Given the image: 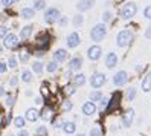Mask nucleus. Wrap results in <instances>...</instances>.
<instances>
[{
	"mask_svg": "<svg viewBox=\"0 0 151 136\" xmlns=\"http://www.w3.org/2000/svg\"><path fill=\"white\" fill-rule=\"evenodd\" d=\"M105 35H107V28H105V25L104 23H98L95 25L92 31H90V38L93 41H102L105 38Z\"/></svg>",
	"mask_w": 151,
	"mask_h": 136,
	"instance_id": "obj_1",
	"label": "nucleus"
},
{
	"mask_svg": "<svg viewBox=\"0 0 151 136\" xmlns=\"http://www.w3.org/2000/svg\"><path fill=\"white\" fill-rule=\"evenodd\" d=\"M137 12V6L136 3H133V2H128L122 6V9H121V19L122 20H130L133 15H136Z\"/></svg>",
	"mask_w": 151,
	"mask_h": 136,
	"instance_id": "obj_2",
	"label": "nucleus"
},
{
	"mask_svg": "<svg viewBox=\"0 0 151 136\" xmlns=\"http://www.w3.org/2000/svg\"><path fill=\"white\" fill-rule=\"evenodd\" d=\"M131 40H133V32L128 31V29H124V31H121L118 34L116 44L119 48H125V46H128V44L131 43Z\"/></svg>",
	"mask_w": 151,
	"mask_h": 136,
	"instance_id": "obj_3",
	"label": "nucleus"
},
{
	"mask_svg": "<svg viewBox=\"0 0 151 136\" xmlns=\"http://www.w3.org/2000/svg\"><path fill=\"white\" fill-rule=\"evenodd\" d=\"M60 17H61V14H60V11L57 9V8H49V9L44 11V22L49 23V25L58 22Z\"/></svg>",
	"mask_w": 151,
	"mask_h": 136,
	"instance_id": "obj_4",
	"label": "nucleus"
},
{
	"mask_svg": "<svg viewBox=\"0 0 151 136\" xmlns=\"http://www.w3.org/2000/svg\"><path fill=\"white\" fill-rule=\"evenodd\" d=\"M104 83H105V75L104 74H93L92 77H90V86L93 87V89H99L101 86H104Z\"/></svg>",
	"mask_w": 151,
	"mask_h": 136,
	"instance_id": "obj_5",
	"label": "nucleus"
},
{
	"mask_svg": "<svg viewBox=\"0 0 151 136\" xmlns=\"http://www.w3.org/2000/svg\"><path fill=\"white\" fill-rule=\"evenodd\" d=\"M3 44L6 49H15L17 46H19V37L14 34H8L5 40H3Z\"/></svg>",
	"mask_w": 151,
	"mask_h": 136,
	"instance_id": "obj_6",
	"label": "nucleus"
},
{
	"mask_svg": "<svg viewBox=\"0 0 151 136\" xmlns=\"http://www.w3.org/2000/svg\"><path fill=\"white\" fill-rule=\"evenodd\" d=\"M102 55V49L98 46V44H95V46H90L87 51V57L88 60H92V61H96V60H99Z\"/></svg>",
	"mask_w": 151,
	"mask_h": 136,
	"instance_id": "obj_7",
	"label": "nucleus"
},
{
	"mask_svg": "<svg viewBox=\"0 0 151 136\" xmlns=\"http://www.w3.org/2000/svg\"><path fill=\"white\" fill-rule=\"evenodd\" d=\"M127 80H128L127 72H125V70H119V72H116V74H114L113 83H114V86H124V84L127 83Z\"/></svg>",
	"mask_w": 151,
	"mask_h": 136,
	"instance_id": "obj_8",
	"label": "nucleus"
},
{
	"mask_svg": "<svg viewBox=\"0 0 151 136\" xmlns=\"http://www.w3.org/2000/svg\"><path fill=\"white\" fill-rule=\"evenodd\" d=\"M93 6H95V0H79V2L76 3V9L84 12V11L92 9Z\"/></svg>",
	"mask_w": 151,
	"mask_h": 136,
	"instance_id": "obj_9",
	"label": "nucleus"
},
{
	"mask_svg": "<svg viewBox=\"0 0 151 136\" xmlns=\"http://www.w3.org/2000/svg\"><path fill=\"white\" fill-rule=\"evenodd\" d=\"M79 43H81V38H79V34L78 32H72V34H69V37H67V46L69 48H76L79 46Z\"/></svg>",
	"mask_w": 151,
	"mask_h": 136,
	"instance_id": "obj_10",
	"label": "nucleus"
},
{
	"mask_svg": "<svg viewBox=\"0 0 151 136\" xmlns=\"http://www.w3.org/2000/svg\"><path fill=\"white\" fill-rule=\"evenodd\" d=\"M133 119H134V110H133V109H128V110L124 113V116H122V125L124 127H130Z\"/></svg>",
	"mask_w": 151,
	"mask_h": 136,
	"instance_id": "obj_11",
	"label": "nucleus"
},
{
	"mask_svg": "<svg viewBox=\"0 0 151 136\" xmlns=\"http://www.w3.org/2000/svg\"><path fill=\"white\" fill-rule=\"evenodd\" d=\"M81 110L86 116H92L95 112H96V104L92 103V101H88V103H84L83 107H81Z\"/></svg>",
	"mask_w": 151,
	"mask_h": 136,
	"instance_id": "obj_12",
	"label": "nucleus"
},
{
	"mask_svg": "<svg viewBox=\"0 0 151 136\" xmlns=\"http://www.w3.org/2000/svg\"><path fill=\"white\" fill-rule=\"evenodd\" d=\"M67 51L66 49H57L54 52V61L55 63H64L67 60Z\"/></svg>",
	"mask_w": 151,
	"mask_h": 136,
	"instance_id": "obj_13",
	"label": "nucleus"
},
{
	"mask_svg": "<svg viewBox=\"0 0 151 136\" xmlns=\"http://www.w3.org/2000/svg\"><path fill=\"white\" fill-rule=\"evenodd\" d=\"M118 64V57L114 52H109L107 57H105V66H107L109 69H113L114 66Z\"/></svg>",
	"mask_w": 151,
	"mask_h": 136,
	"instance_id": "obj_14",
	"label": "nucleus"
},
{
	"mask_svg": "<svg viewBox=\"0 0 151 136\" xmlns=\"http://www.w3.org/2000/svg\"><path fill=\"white\" fill-rule=\"evenodd\" d=\"M83 67V60H81V57H75V58H72L69 61V70H73V72H76V70H79Z\"/></svg>",
	"mask_w": 151,
	"mask_h": 136,
	"instance_id": "obj_15",
	"label": "nucleus"
},
{
	"mask_svg": "<svg viewBox=\"0 0 151 136\" xmlns=\"http://www.w3.org/2000/svg\"><path fill=\"white\" fill-rule=\"evenodd\" d=\"M38 118H40V113L37 112V109H28V110H26V113H24V119H26V121L34 122V121H37Z\"/></svg>",
	"mask_w": 151,
	"mask_h": 136,
	"instance_id": "obj_16",
	"label": "nucleus"
},
{
	"mask_svg": "<svg viewBox=\"0 0 151 136\" xmlns=\"http://www.w3.org/2000/svg\"><path fill=\"white\" fill-rule=\"evenodd\" d=\"M72 84H73V87H81V86H84V84H86V75H84V74L75 75L73 80H72Z\"/></svg>",
	"mask_w": 151,
	"mask_h": 136,
	"instance_id": "obj_17",
	"label": "nucleus"
},
{
	"mask_svg": "<svg viewBox=\"0 0 151 136\" xmlns=\"http://www.w3.org/2000/svg\"><path fill=\"white\" fill-rule=\"evenodd\" d=\"M32 29H34V26H31V25L22 28V31H20V38H22V40H28L31 35H32Z\"/></svg>",
	"mask_w": 151,
	"mask_h": 136,
	"instance_id": "obj_18",
	"label": "nucleus"
},
{
	"mask_svg": "<svg viewBox=\"0 0 151 136\" xmlns=\"http://www.w3.org/2000/svg\"><path fill=\"white\" fill-rule=\"evenodd\" d=\"M142 90L144 92H150L151 90V72H148L144 78V81H142Z\"/></svg>",
	"mask_w": 151,
	"mask_h": 136,
	"instance_id": "obj_19",
	"label": "nucleus"
},
{
	"mask_svg": "<svg viewBox=\"0 0 151 136\" xmlns=\"http://www.w3.org/2000/svg\"><path fill=\"white\" fill-rule=\"evenodd\" d=\"M52 113H54V112H52V109L44 107L43 110H41V113H40V118H41L43 121H49L50 118H52Z\"/></svg>",
	"mask_w": 151,
	"mask_h": 136,
	"instance_id": "obj_20",
	"label": "nucleus"
},
{
	"mask_svg": "<svg viewBox=\"0 0 151 136\" xmlns=\"http://www.w3.org/2000/svg\"><path fill=\"white\" fill-rule=\"evenodd\" d=\"M63 130H64V133H67V135H72V133H75V130H76V125H75V122H64Z\"/></svg>",
	"mask_w": 151,
	"mask_h": 136,
	"instance_id": "obj_21",
	"label": "nucleus"
},
{
	"mask_svg": "<svg viewBox=\"0 0 151 136\" xmlns=\"http://www.w3.org/2000/svg\"><path fill=\"white\" fill-rule=\"evenodd\" d=\"M20 77H22L23 83H31V81H32V72L28 70V69H23V72H22Z\"/></svg>",
	"mask_w": 151,
	"mask_h": 136,
	"instance_id": "obj_22",
	"label": "nucleus"
},
{
	"mask_svg": "<svg viewBox=\"0 0 151 136\" xmlns=\"http://www.w3.org/2000/svg\"><path fill=\"white\" fill-rule=\"evenodd\" d=\"M34 15H35V11L32 9V8H24V9L22 11V17H23V19H28V20H31Z\"/></svg>",
	"mask_w": 151,
	"mask_h": 136,
	"instance_id": "obj_23",
	"label": "nucleus"
},
{
	"mask_svg": "<svg viewBox=\"0 0 151 136\" xmlns=\"http://www.w3.org/2000/svg\"><path fill=\"white\" fill-rule=\"evenodd\" d=\"M44 8H46V2H44V0H35L32 9H34V11H35V9L40 11V9H44Z\"/></svg>",
	"mask_w": 151,
	"mask_h": 136,
	"instance_id": "obj_24",
	"label": "nucleus"
},
{
	"mask_svg": "<svg viewBox=\"0 0 151 136\" xmlns=\"http://www.w3.org/2000/svg\"><path fill=\"white\" fill-rule=\"evenodd\" d=\"M32 70L35 72V74H41V72H43V63H40V61H34Z\"/></svg>",
	"mask_w": 151,
	"mask_h": 136,
	"instance_id": "obj_25",
	"label": "nucleus"
},
{
	"mask_svg": "<svg viewBox=\"0 0 151 136\" xmlns=\"http://www.w3.org/2000/svg\"><path fill=\"white\" fill-rule=\"evenodd\" d=\"M90 99H92V103L93 101H101V99H102V93L99 92V90H95V92L90 93Z\"/></svg>",
	"mask_w": 151,
	"mask_h": 136,
	"instance_id": "obj_26",
	"label": "nucleus"
},
{
	"mask_svg": "<svg viewBox=\"0 0 151 136\" xmlns=\"http://www.w3.org/2000/svg\"><path fill=\"white\" fill-rule=\"evenodd\" d=\"M14 124H15V127H19V129H23L24 127V118L23 116H17L14 119Z\"/></svg>",
	"mask_w": 151,
	"mask_h": 136,
	"instance_id": "obj_27",
	"label": "nucleus"
},
{
	"mask_svg": "<svg viewBox=\"0 0 151 136\" xmlns=\"http://www.w3.org/2000/svg\"><path fill=\"white\" fill-rule=\"evenodd\" d=\"M57 69H58V63H55V61H50L49 64L46 66V70L50 72V74H52V72H55Z\"/></svg>",
	"mask_w": 151,
	"mask_h": 136,
	"instance_id": "obj_28",
	"label": "nucleus"
},
{
	"mask_svg": "<svg viewBox=\"0 0 151 136\" xmlns=\"http://www.w3.org/2000/svg\"><path fill=\"white\" fill-rule=\"evenodd\" d=\"M127 96H128V101H133L136 98V89L134 87H130L128 92H127Z\"/></svg>",
	"mask_w": 151,
	"mask_h": 136,
	"instance_id": "obj_29",
	"label": "nucleus"
},
{
	"mask_svg": "<svg viewBox=\"0 0 151 136\" xmlns=\"http://www.w3.org/2000/svg\"><path fill=\"white\" fill-rule=\"evenodd\" d=\"M83 20H84V19H83V15H81V14L75 15V17H73V26H79V25L83 23Z\"/></svg>",
	"mask_w": 151,
	"mask_h": 136,
	"instance_id": "obj_30",
	"label": "nucleus"
},
{
	"mask_svg": "<svg viewBox=\"0 0 151 136\" xmlns=\"http://www.w3.org/2000/svg\"><path fill=\"white\" fill-rule=\"evenodd\" d=\"M8 66H9L11 69H15V67H17V58H15L14 55L8 60Z\"/></svg>",
	"mask_w": 151,
	"mask_h": 136,
	"instance_id": "obj_31",
	"label": "nucleus"
},
{
	"mask_svg": "<svg viewBox=\"0 0 151 136\" xmlns=\"http://www.w3.org/2000/svg\"><path fill=\"white\" fill-rule=\"evenodd\" d=\"M102 20H104V25L107 23V22H110V20H111V12H110V11H105V12L102 14Z\"/></svg>",
	"mask_w": 151,
	"mask_h": 136,
	"instance_id": "obj_32",
	"label": "nucleus"
},
{
	"mask_svg": "<svg viewBox=\"0 0 151 136\" xmlns=\"http://www.w3.org/2000/svg\"><path fill=\"white\" fill-rule=\"evenodd\" d=\"M90 136H102V132L99 127H95V129L90 130Z\"/></svg>",
	"mask_w": 151,
	"mask_h": 136,
	"instance_id": "obj_33",
	"label": "nucleus"
},
{
	"mask_svg": "<svg viewBox=\"0 0 151 136\" xmlns=\"http://www.w3.org/2000/svg\"><path fill=\"white\" fill-rule=\"evenodd\" d=\"M144 15H145V19L151 20V5H150V6H147L145 9H144Z\"/></svg>",
	"mask_w": 151,
	"mask_h": 136,
	"instance_id": "obj_34",
	"label": "nucleus"
},
{
	"mask_svg": "<svg viewBox=\"0 0 151 136\" xmlns=\"http://www.w3.org/2000/svg\"><path fill=\"white\" fill-rule=\"evenodd\" d=\"M5 104H6L8 107L12 106V104H14V96H12V95H8V96H6V101H5Z\"/></svg>",
	"mask_w": 151,
	"mask_h": 136,
	"instance_id": "obj_35",
	"label": "nucleus"
},
{
	"mask_svg": "<svg viewBox=\"0 0 151 136\" xmlns=\"http://www.w3.org/2000/svg\"><path fill=\"white\" fill-rule=\"evenodd\" d=\"M70 109H72V103H70V101H64V104H63V110H64V112H69Z\"/></svg>",
	"mask_w": 151,
	"mask_h": 136,
	"instance_id": "obj_36",
	"label": "nucleus"
},
{
	"mask_svg": "<svg viewBox=\"0 0 151 136\" xmlns=\"http://www.w3.org/2000/svg\"><path fill=\"white\" fill-rule=\"evenodd\" d=\"M20 60H22V61H28V60H29V52H26V51L22 52V54H20Z\"/></svg>",
	"mask_w": 151,
	"mask_h": 136,
	"instance_id": "obj_37",
	"label": "nucleus"
},
{
	"mask_svg": "<svg viewBox=\"0 0 151 136\" xmlns=\"http://www.w3.org/2000/svg\"><path fill=\"white\" fill-rule=\"evenodd\" d=\"M8 35V28L6 26H0V37H6Z\"/></svg>",
	"mask_w": 151,
	"mask_h": 136,
	"instance_id": "obj_38",
	"label": "nucleus"
},
{
	"mask_svg": "<svg viewBox=\"0 0 151 136\" xmlns=\"http://www.w3.org/2000/svg\"><path fill=\"white\" fill-rule=\"evenodd\" d=\"M17 84H19V78H17V77H12V78H9V86L15 87Z\"/></svg>",
	"mask_w": 151,
	"mask_h": 136,
	"instance_id": "obj_39",
	"label": "nucleus"
},
{
	"mask_svg": "<svg viewBox=\"0 0 151 136\" xmlns=\"http://www.w3.org/2000/svg\"><path fill=\"white\" fill-rule=\"evenodd\" d=\"M58 23H60V26H66L67 25V19H66L64 15H61L60 19H58Z\"/></svg>",
	"mask_w": 151,
	"mask_h": 136,
	"instance_id": "obj_40",
	"label": "nucleus"
},
{
	"mask_svg": "<svg viewBox=\"0 0 151 136\" xmlns=\"http://www.w3.org/2000/svg\"><path fill=\"white\" fill-rule=\"evenodd\" d=\"M17 2V0H2V5L3 6H11V5H14Z\"/></svg>",
	"mask_w": 151,
	"mask_h": 136,
	"instance_id": "obj_41",
	"label": "nucleus"
},
{
	"mask_svg": "<svg viewBox=\"0 0 151 136\" xmlns=\"http://www.w3.org/2000/svg\"><path fill=\"white\" fill-rule=\"evenodd\" d=\"M6 69H8V66L5 64V63L0 61V74H3V72H6Z\"/></svg>",
	"mask_w": 151,
	"mask_h": 136,
	"instance_id": "obj_42",
	"label": "nucleus"
},
{
	"mask_svg": "<svg viewBox=\"0 0 151 136\" xmlns=\"http://www.w3.org/2000/svg\"><path fill=\"white\" fill-rule=\"evenodd\" d=\"M107 104H109V99H107V98H102V99H101V107H105Z\"/></svg>",
	"mask_w": 151,
	"mask_h": 136,
	"instance_id": "obj_43",
	"label": "nucleus"
},
{
	"mask_svg": "<svg viewBox=\"0 0 151 136\" xmlns=\"http://www.w3.org/2000/svg\"><path fill=\"white\" fill-rule=\"evenodd\" d=\"M37 133L38 135H44V133H46V129H44V127H40V129L37 130Z\"/></svg>",
	"mask_w": 151,
	"mask_h": 136,
	"instance_id": "obj_44",
	"label": "nucleus"
},
{
	"mask_svg": "<svg viewBox=\"0 0 151 136\" xmlns=\"http://www.w3.org/2000/svg\"><path fill=\"white\" fill-rule=\"evenodd\" d=\"M145 37H147V38H151V28H148V29H147V32H145Z\"/></svg>",
	"mask_w": 151,
	"mask_h": 136,
	"instance_id": "obj_45",
	"label": "nucleus"
},
{
	"mask_svg": "<svg viewBox=\"0 0 151 136\" xmlns=\"http://www.w3.org/2000/svg\"><path fill=\"white\" fill-rule=\"evenodd\" d=\"M61 125H64V121H63V119H61V121H57V122H55V127H61Z\"/></svg>",
	"mask_w": 151,
	"mask_h": 136,
	"instance_id": "obj_46",
	"label": "nucleus"
},
{
	"mask_svg": "<svg viewBox=\"0 0 151 136\" xmlns=\"http://www.w3.org/2000/svg\"><path fill=\"white\" fill-rule=\"evenodd\" d=\"M19 136H29V133L26 132V130H22V132L19 133Z\"/></svg>",
	"mask_w": 151,
	"mask_h": 136,
	"instance_id": "obj_47",
	"label": "nucleus"
},
{
	"mask_svg": "<svg viewBox=\"0 0 151 136\" xmlns=\"http://www.w3.org/2000/svg\"><path fill=\"white\" fill-rule=\"evenodd\" d=\"M3 95H5V87L0 86V96H3Z\"/></svg>",
	"mask_w": 151,
	"mask_h": 136,
	"instance_id": "obj_48",
	"label": "nucleus"
},
{
	"mask_svg": "<svg viewBox=\"0 0 151 136\" xmlns=\"http://www.w3.org/2000/svg\"><path fill=\"white\" fill-rule=\"evenodd\" d=\"M37 55H38V57H40V58H41V57H43V55H44V52H43V51H38V52H37Z\"/></svg>",
	"mask_w": 151,
	"mask_h": 136,
	"instance_id": "obj_49",
	"label": "nucleus"
},
{
	"mask_svg": "<svg viewBox=\"0 0 151 136\" xmlns=\"http://www.w3.org/2000/svg\"><path fill=\"white\" fill-rule=\"evenodd\" d=\"M2 54H3V49H2V48H0V55H2Z\"/></svg>",
	"mask_w": 151,
	"mask_h": 136,
	"instance_id": "obj_50",
	"label": "nucleus"
},
{
	"mask_svg": "<svg viewBox=\"0 0 151 136\" xmlns=\"http://www.w3.org/2000/svg\"><path fill=\"white\" fill-rule=\"evenodd\" d=\"M76 136H86V135H76Z\"/></svg>",
	"mask_w": 151,
	"mask_h": 136,
	"instance_id": "obj_51",
	"label": "nucleus"
},
{
	"mask_svg": "<svg viewBox=\"0 0 151 136\" xmlns=\"http://www.w3.org/2000/svg\"><path fill=\"white\" fill-rule=\"evenodd\" d=\"M0 124H2V118H0Z\"/></svg>",
	"mask_w": 151,
	"mask_h": 136,
	"instance_id": "obj_52",
	"label": "nucleus"
},
{
	"mask_svg": "<svg viewBox=\"0 0 151 136\" xmlns=\"http://www.w3.org/2000/svg\"><path fill=\"white\" fill-rule=\"evenodd\" d=\"M9 136H14V135H9Z\"/></svg>",
	"mask_w": 151,
	"mask_h": 136,
	"instance_id": "obj_53",
	"label": "nucleus"
}]
</instances>
